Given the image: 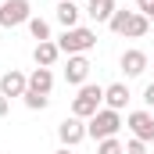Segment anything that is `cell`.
I'll return each instance as SVG.
<instances>
[{"mask_svg":"<svg viewBox=\"0 0 154 154\" xmlns=\"http://www.w3.org/2000/svg\"><path fill=\"white\" fill-rule=\"evenodd\" d=\"M100 108H104V86H97V82L79 86V93L72 97V115L82 118V122H90Z\"/></svg>","mask_w":154,"mask_h":154,"instance_id":"1","label":"cell"},{"mask_svg":"<svg viewBox=\"0 0 154 154\" xmlns=\"http://www.w3.org/2000/svg\"><path fill=\"white\" fill-rule=\"evenodd\" d=\"M125 122H122V111H111V108H100L97 115L86 122V136L90 140H111V136H118V129H122Z\"/></svg>","mask_w":154,"mask_h":154,"instance_id":"2","label":"cell"},{"mask_svg":"<svg viewBox=\"0 0 154 154\" xmlns=\"http://www.w3.org/2000/svg\"><path fill=\"white\" fill-rule=\"evenodd\" d=\"M54 43L61 47V54H90L97 47V32L86 29V25H75V29H65Z\"/></svg>","mask_w":154,"mask_h":154,"instance_id":"3","label":"cell"},{"mask_svg":"<svg viewBox=\"0 0 154 154\" xmlns=\"http://www.w3.org/2000/svg\"><path fill=\"white\" fill-rule=\"evenodd\" d=\"M29 18H32V4L29 0H4L0 4V29L29 25Z\"/></svg>","mask_w":154,"mask_h":154,"instance_id":"4","label":"cell"},{"mask_svg":"<svg viewBox=\"0 0 154 154\" xmlns=\"http://www.w3.org/2000/svg\"><path fill=\"white\" fill-rule=\"evenodd\" d=\"M125 125H129V133H133L136 140L154 143V115L147 108H143V111H129V115H125Z\"/></svg>","mask_w":154,"mask_h":154,"instance_id":"5","label":"cell"},{"mask_svg":"<svg viewBox=\"0 0 154 154\" xmlns=\"http://www.w3.org/2000/svg\"><path fill=\"white\" fill-rule=\"evenodd\" d=\"M90 57L86 54H68V65H65V82L68 86H86V79H90Z\"/></svg>","mask_w":154,"mask_h":154,"instance_id":"6","label":"cell"},{"mask_svg":"<svg viewBox=\"0 0 154 154\" xmlns=\"http://www.w3.org/2000/svg\"><path fill=\"white\" fill-rule=\"evenodd\" d=\"M57 140H61V147H75V143H82L86 140V122L75 115H68L61 125H57Z\"/></svg>","mask_w":154,"mask_h":154,"instance_id":"7","label":"cell"},{"mask_svg":"<svg viewBox=\"0 0 154 154\" xmlns=\"http://www.w3.org/2000/svg\"><path fill=\"white\" fill-rule=\"evenodd\" d=\"M25 90H29V75H22L18 68H11V72H4L0 75V93L11 100V97H25Z\"/></svg>","mask_w":154,"mask_h":154,"instance_id":"8","label":"cell"},{"mask_svg":"<svg viewBox=\"0 0 154 154\" xmlns=\"http://www.w3.org/2000/svg\"><path fill=\"white\" fill-rule=\"evenodd\" d=\"M147 54L140 50V47H129L125 54H122V72H125V79H136V75H143L147 72Z\"/></svg>","mask_w":154,"mask_h":154,"instance_id":"9","label":"cell"},{"mask_svg":"<svg viewBox=\"0 0 154 154\" xmlns=\"http://www.w3.org/2000/svg\"><path fill=\"white\" fill-rule=\"evenodd\" d=\"M61 57V47L54 43V39H43L36 43V50H32V61H36V68H54V61Z\"/></svg>","mask_w":154,"mask_h":154,"instance_id":"10","label":"cell"},{"mask_svg":"<svg viewBox=\"0 0 154 154\" xmlns=\"http://www.w3.org/2000/svg\"><path fill=\"white\" fill-rule=\"evenodd\" d=\"M129 86L125 82H111V86H104V108H111V111H122L125 104H129Z\"/></svg>","mask_w":154,"mask_h":154,"instance_id":"11","label":"cell"},{"mask_svg":"<svg viewBox=\"0 0 154 154\" xmlns=\"http://www.w3.org/2000/svg\"><path fill=\"white\" fill-rule=\"evenodd\" d=\"M29 90L50 97V90H54V72H50V68H32V72H29Z\"/></svg>","mask_w":154,"mask_h":154,"instance_id":"12","label":"cell"},{"mask_svg":"<svg viewBox=\"0 0 154 154\" xmlns=\"http://www.w3.org/2000/svg\"><path fill=\"white\" fill-rule=\"evenodd\" d=\"M115 0H90V7H86V14L93 18V22H111V14H115Z\"/></svg>","mask_w":154,"mask_h":154,"instance_id":"13","label":"cell"},{"mask_svg":"<svg viewBox=\"0 0 154 154\" xmlns=\"http://www.w3.org/2000/svg\"><path fill=\"white\" fill-rule=\"evenodd\" d=\"M79 14H82V11L75 7V0H61V4H57V22H61L65 29H75Z\"/></svg>","mask_w":154,"mask_h":154,"instance_id":"14","label":"cell"},{"mask_svg":"<svg viewBox=\"0 0 154 154\" xmlns=\"http://www.w3.org/2000/svg\"><path fill=\"white\" fill-rule=\"evenodd\" d=\"M147 32H151V18H147V14H140V11H133L125 36H129V39H140V36H147Z\"/></svg>","mask_w":154,"mask_h":154,"instance_id":"15","label":"cell"},{"mask_svg":"<svg viewBox=\"0 0 154 154\" xmlns=\"http://www.w3.org/2000/svg\"><path fill=\"white\" fill-rule=\"evenodd\" d=\"M129 18H133V11H115V14H111V22H108V29H111L115 36H125V29H129Z\"/></svg>","mask_w":154,"mask_h":154,"instance_id":"16","label":"cell"},{"mask_svg":"<svg viewBox=\"0 0 154 154\" xmlns=\"http://www.w3.org/2000/svg\"><path fill=\"white\" fill-rule=\"evenodd\" d=\"M29 32H32V39L36 43H43V39H50V22H43V18H29Z\"/></svg>","mask_w":154,"mask_h":154,"instance_id":"17","label":"cell"},{"mask_svg":"<svg viewBox=\"0 0 154 154\" xmlns=\"http://www.w3.org/2000/svg\"><path fill=\"white\" fill-rule=\"evenodd\" d=\"M22 100H25V108H29V111H43V108L50 104V97H43V93H36V90H25V97H22Z\"/></svg>","mask_w":154,"mask_h":154,"instance_id":"18","label":"cell"},{"mask_svg":"<svg viewBox=\"0 0 154 154\" xmlns=\"http://www.w3.org/2000/svg\"><path fill=\"white\" fill-rule=\"evenodd\" d=\"M97 154H125V143H122L118 136H111V140H100V143H97Z\"/></svg>","mask_w":154,"mask_h":154,"instance_id":"19","label":"cell"},{"mask_svg":"<svg viewBox=\"0 0 154 154\" xmlns=\"http://www.w3.org/2000/svg\"><path fill=\"white\" fill-rule=\"evenodd\" d=\"M125 154H147V143H143V140H136V136H133V140H129V143H125Z\"/></svg>","mask_w":154,"mask_h":154,"instance_id":"20","label":"cell"},{"mask_svg":"<svg viewBox=\"0 0 154 154\" xmlns=\"http://www.w3.org/2000/svg\"><path fill=\"white\" fill-rule=\"evenodd\" d=\"M140 14H147L151 25H154V0H140Z\"/></svg>","mask_w":154,"mask_h":154,"instance_id":"21","label":"cell"},{"mask_svg":"<svg viewBox=\"0 0 154 154\" xmlns=\"http://www.w3.org/2000/svg\"><path fill=\"white\" fill-rule=\"evenodd\" d=\"M143 104H147V108H154V82H147V86H143Z\"/></svg>","mask_w":154,"mask_h":154,"instance_id":"22","label":"cell"},{"mask_svg":"<svg viewBox=\"0 0 154 154\" xmlns=\"http://www.w3.org/2000/svg\"><path fill=\"white\" fill-rule=\"evenodd\" d=\"M7 111H11V100H7V97H4V93H0V118L7 115Z\"/></svg>","mask_w":154,"mask_h":154,"instance_id":"23","label":"cell"},{"mask_svg":"<svg viewBox=\"0 0 154 154\" xmlns=\"http://www.w3.org/2000/svg\"><path fill=\"white\" fill-rule=\"evenodd\" d=\"M54 154H72V147H61V151H54Z\"/></svg>","mask_w":154,"mask_h":154,"instance_id":"24","label":"cell"},{"mask_svg":"<svg viewBox=\"0 0 154 154\" xmlns=\"http://www.w3.org/2000/svg\"><path fill=\"white\" fill-rule=\"evenodd\" d=\"M136 4H140V0H136Z\"/></svg>","mask_w":154,"mask_h":154,"instance_id":"25","label":"cell"},{"mask_svg":"<svg viewBox=\"0 0 154 154\" xmlns=\"http://www.w3.org/2000/svg\"><path fill=\"white\" fill-rule=\"evenodd\" d=\"M0 154H4V151H0Z\"/></svg>","mask_w":154,"mask_h":154,"instance_id":"26","label":"cell"}]
</instances>
